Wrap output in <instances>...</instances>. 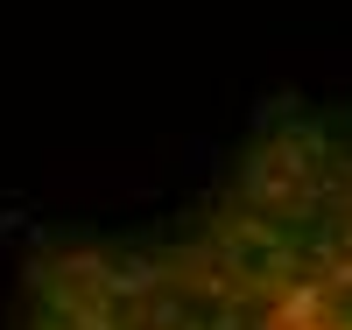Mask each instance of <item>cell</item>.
<instances>
[{
    "mask_svg": "<svg viewBox=\"0 0 352 330\" xmlns=\"http://www.w3.org/2000/svg\"><path fill=\"white\" fill-rule=\"evenodd\" d=\"M21 330H352V127H296L127 239L28 274Z\"/></svg>",
    "mask_w": 352,
    "mask_h": 330,
    "instance_id": "1",
    "label": "cell"
}]
</instances>
